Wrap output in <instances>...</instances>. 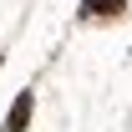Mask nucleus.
<instances>
[{
  "mask_svg": "<svg viewBox=\"0 0 132 132\" xmlns=\"http://www.w3.org/2000/svg\"><path fill=\"white\" fill-rule=\"evenodd\" d=\"M26 122H31V92L15 97V107H10V117H5V132H26Z\"/></svg>",
  "mask_w": 132,
  "mask_h": 132,
  "instance_id": "f257e3e1",
  "label": "nucleus"
},
{
  "mask_svg": "<svg viewBox=\"0 0 132 132\" xmlns=\"http://www.w3.org/2000/svg\"><path fill=\"white\" fill-rule=\"evenodd\" d=\"M127 10V0H86L81 5V15H122Z\"/></svg>",
  "mask_w": 132,
  "mask_h": 132,
  "instance_id": "f03ea898",
  "label": "nucleus"
}]
</instances>
